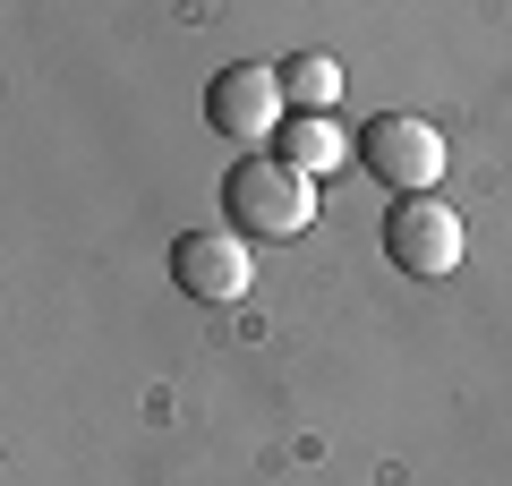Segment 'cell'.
Wrapping results in <instances>:
<instances>
[{
    "mask_svg": "<svg viewBox=\"0 0 512 486\" xmlns=\"http://www.w3.org/2000/svg\"><path fill=\"white\" fill-rule=\"evenodd\" d=\"M359 162H367V180L393 188V197H436L444 137L419 120V111H376V120L359 128Z\"/></svg>",
    "mask_w": 512,
    "mask_h": 486,
    "instance_id": "obj_2",
    "label": "cell"
},
{
    "mask_svg": "<svg viewBox=\"0 0 512 486\" xmlns=\"http://www.w3.org/2000/svg\"><path fill=\"white\" fill-rule=\"evenodd\" d=\"M461 214L444 197H393V214H384V256L410 273V282H444V273L461 265Z\"/></svg>",
    "mask_w": 512,
    "mask_h": 486,
    "instance_id": "obj_4",
    "label": "cell"
},
{
    "mask_svg": "<svg viewBox=\"0 0 512 486\" xmlns=\"http://www.w3.org/2000/svg\"><path fill=\"white\" fill-rule=\"evenodd\" d=\"M222 214H231V231L248 239H299L316 222V180L308 171H291L282 154H239L231 171H222Z\"/></svg>",
    "mask_w": 512,
    "mask_h": 486,
    "instance_id": "obj_1",
    "label": "cell"
},
{
    "mask_svg": "<svg viewBox=\"0 0 512 486\" xmlns=\"http://www.w3.org/2000/svg\"><path fill=\"white\" fill-rule=\"evenodd\" d=\"M282 120H291V103H282V69H265V60H231V69H214V86H205V128H214V137L265 145V137H282Z\"/></svg>",
    "mask_w": 512,
    "mask_h": 486,
    "instance_id": "obj_3",
    "label": "cell"
},
{
    "mask_svg": "<svg viewBox=\"0 0 512 486\" xmlns=\"http://www.w3.org/2000/svg\"><path fill=\"white\" fill-rule=\"evenodd\" d=\"M171 282H180L197 307H231V299H248L256 256H248L239 231H180L171 239Z\"/></svg>",
    "mask_w": 512,
    "mask_h": 486,
    "instance_id": "obj_5",
    "label": "cell"
},
{
    "mask_svg": "<svg viewBox=\"0 0 512 486\" xmlns=\"http://www.w3.org/2000/svg\"><path fill=\"white\" fill-rule=\"evenodd\" d=\"M282 103L291 111H333L342 103V60L333 52H291L282 60Z\"/></svg>",
    "mask_w": 512,
    "mask_h": 486,
    "instance_id": "obj_7",
    "label": "cell"
},
{
    "mask_svg": "<svg viewBox=\"0 0 512 486\" xmlns=\"http://www.w3.org/2000/svg\"><path fill=\"white\" fill-rule=\"evenodd\" d=\"M274 154L291 162V171H308V180H325V171H342L350 162V128L333 120V111H291L274 137Z\"/></svg>",
    "mask_w": 512,
    "mask_h": 486,
    "instance_id": "obj_6",
    "label": "cell"
}]
</instances>
